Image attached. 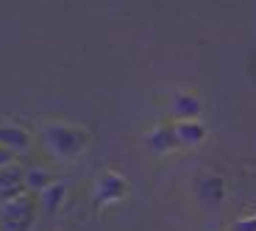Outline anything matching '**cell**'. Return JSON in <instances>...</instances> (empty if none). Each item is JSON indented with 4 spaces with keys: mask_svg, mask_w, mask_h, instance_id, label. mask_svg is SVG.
Here are the masks:
<instances>
[{
    "mask_svg": "<svg viewBox=\"0 0 256 231\" xmlns=\"http://www.w3.org/2000/svg\"><path fill=\"white\" fill-rule=\"evenodd\" d=\"M42 145L56 159H76L90 145V131L70 122H48L42 128Z\"/></svg>",
    "mask_w": 256,
    "mask_h": 231,
    "instance_id": "cell-1",
    "label": "cell"
},
{
    "mask_svg": "<svg viewBox=\"0 0 256 231\" xmlns=\"http://www.w3.org/2000/svg\"><path fill=\"white\" fill-rule=\"evenodd\" d=\"M31 220H34V204L26 195L0 204V231H28Z\"/></svg>",
    "mask_w": 256,
    "mask_h": 231,
    "instance_id": "cell-2",
    "label": "cell"
},
{
    "mask_svg": "<svg viewBox=\"0 0 256 231\" xmlns=\"http://www.w3.org/2000/svg\"><path fill=\"white\" fill-rule=\"evenodd\" d=\"M126 192H128V184H126V178H122L120 173L106 170V173L98 176V181H95V200L100 206L114 204V200H120Z\"/></svg>",
    "mask_w": 256,
    "mask_h": 231,
    "instance_id": "cell-3",
    "label": "cell"
},
{
    "mask_svg": "<svg viewBox=\"0 0 256 231\" xmlns=\"http://www.w3.org/2000/svg\"><path fill=\"white\" fill-rule=\"evenodd\" d=\"M22 190H26V170L20 164H14V162L0 167V204L20 198Z\"/></svg>",
    "mask_w": 256,
    "mask_h": 231,
    "instance_id": "cell-4",
    "label": "cell"
},
{
    "mask_svg": "<svg viewBox=\"0 0 256 231\" xmlns=\"http://www.w3.org/2000/svg\"><path fill=\"white\" fill-rule=\"evenodd\" d=\"M195 195H198V200L204 206L218 209L226 200V181L220 178V176H200V178L195 181Z\"/></svg>",
    "mask_w": 256,
    "mask_h": 231,
    "instance_id": "cell-5",
    "label": "cell"
},
{
    "mask_svg": "<svg viewBox=\"0 0 256 231\" xmlns=\"http://www.w3.org/2000/svg\"><path fill=\"white\" fill-rule=\"evenodd\" d=\"M200 112H204V103H200L198 95H192V92H176L170 98V114L176 120H198Z\"/></svg>",
    "mask_w": 256,
    "mask_h": 231,
    "instance_id": "cell-6",
    "label": "cell"
},
{
    "mask_svg": "<svg viewBox=\"0 0 256 231\" xmlns=\"http://www.w3.org/2000/svg\"><path fill=\"white\" fill-rule=\"evenodd\" d=\"M173 128H176L178 145H184V148H195V145L206 142V136H209V128L200 120H176Z\"/></svg>",
    "mask_w": 256,
    "mask_h": 231,
    "instance_id": "cell-7",
    "label": "cell"
},
{
    "mask_svg": "<svg viewBox=\"0 0 256 231\" xmlns=\"http://www.w3.org/2000/svg\"><path fill=\"white\" fill-rule=\"evenodd\" d=\"M145 145H148V150H154V154H167V150L178 148L176 128L173 126H156L154 131L145 134Z\"/></svg>",
    "mask_w": 256,
    "mask_h": 231,
    "instance_id": "cell-8",
    "label": "cell"
},
{
    "mask_svg": "<svg viewBox=\"0 0 256 231\" xmlns=\"http://www.w3.org/2000/svg\"><path fill=\"white\" fill-rule=\"evenodd\" d=\"M0 148L12 150V154H22L31 148V134L20 126H0Z\"/></svg>",
    "mask_w": 256,
    "mask_h": 231,
    "instance_id": "cell-9",
    "label": "cell"
},
{
    "mask_svg": "<svg viewBox=\"0 0 256 231\" xmlns=\"http://www.w3.org/2000/svg\"><path fill=\"white\" fill-rule=\"evenodd\" d=\"M64 195H67V184H64V181H53L48 190L39 192V204H42L45 212H56L58 206L64 204Z\"/></svg>",
    "mask_w": 256,
    "mask_h": 231,
    "instance_id": "cell-10",
    "label": "cell"
},
{
    "mask_svg": "<svg viewBox=\"0 0 256 231\" xmlns=\"http://www.w3.org/2000/svg\"><path fill=\"white\" fill-rule=\"evenodd\" d=\"M53 176L48 173L45 167H31V170H26V190H34V192H42V190H48V186L53 184Z\"/></svg>",
    "mask_w": 256,
    "mask_h": 231,
    "instance_id": "cell-11",
    "label": "cell"
},
{
    "mask_svg": "<svg viewBox=\"0 0 256 231\" xmlns=\"http://www.w3.org/2000/svg\"><path fill=\"white\" fill-rule=\"evenodd\" d=\"M231 231H256V214H250V218L237 220V223L231 226Z\"/></svg>",
    "mask_w": 256,
    "mask_h": 231,
    "instance_id": "cell-12",
    "label": "cell"
},
{
    "mask_svg": "<svg viewBox=\"0 0 256 231\" xmlns=\"http://www.w3.org/2000/svg\"><path fill=\"white\" fill-rule=\"evenodd\" d=\"M12 159H14V154H12V150H6V148H0V167H6V164H12Z\"/></svg>",
    "mask_w": 256,
    "mask_h": 231,
    "instance_id": "cell-13",
    "label": "cell"
}]
</instances>
